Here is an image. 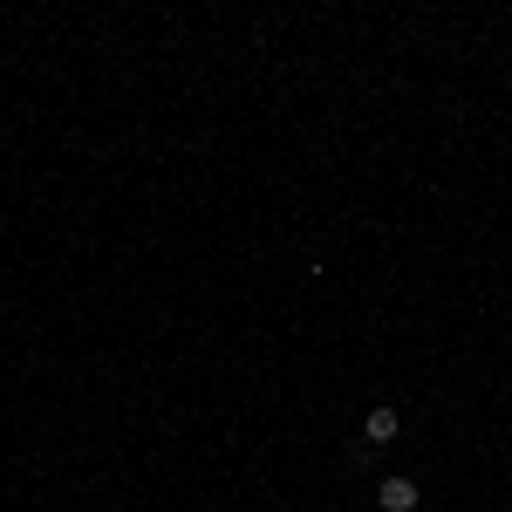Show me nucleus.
Segmentation results:
<instances>
[{
  "label": "nucleus",
  "instance_id": "f257e3e1",
  "mask_svg": "<svg viewBox=\"0 0 512 512\" xmlns=\"http://www.w3.org/2000/svg\"><path fill=\"white\" fill-rule=\"evenodd\" d=\"M376 499H383V512H417V499H424V492H417L410 478H383V492H376Z\"/></svg>",
  "mask_w": 512,
  "mask_h": 512
},
{
  "label": "nucleus",
  "instance_id": "f03ea898",
  "mask_svg": "<svg viewBox=\"0 0 512 512\" xmlns=\"http://www.w3.org/2000/svg\"><path fill=\"white\" fill-rule=\"evenodd\" d=\"M396 431H403V417H396V410H369V424H362V437H369V444H390Z\"/></svg>",
  "mask_w": 512,
  "mask_h": 512
}]
</instances>
